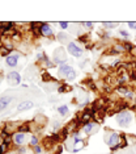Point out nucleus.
Masks as SVG:
<instances>
[{"mask_svg": "<svg viewBox=\"0 0 136 154\" xmlns=\"http://www.w3.org/2000/svg\"><path fill=\"white\" fill-rule=\"evenodd\" d=\"M132 120V115L130 112H119L116 115V121L121 126H127Z\"/></svg>", "mask_w": 136, "mask_h": 154, "instance_id": "1", "label": "nucleus"}, {"mask_svg": "<svg viewBox=\"0 0 136 154\" xmlns=\"http://www.w3.org/2000/svg\"><path fill=\"white\" fill-rule=\"evenodd\" d=\"M59 72L64 76L66 79H68V81H73V79L76 78V72H75V70H73L71 66H68V65L62 66V67L59 69Z\"/></svg>", "mask_w": 136, "mask_h": 154, "instance_id": "2", "label": "nucleus"}, {"mask_svg": "<svg viewBox=\"0 0 136 154\" xmlns=\"http://www.w3.org/2000/svg\"><path fill=\"white\" fill-rule=\"evenodd\" d=\"M54 59H55V62H56L58 65L64 66V65H66V62H67V58H66V51H64L62 48L56 49V50H55V54H54Z\"/></svg>", "mask_w": 136, "mask_h": 154, "instance_id": "3", "label": "nucleus"}, {"mask_svg": "<svg viewBox=\"0 0 136 154\" xmlns=\"http://www.w3.org/2000/svg\"><path fill=\"white\" fill-rule=\"evenodd\" d=\"M7 82H8L9 86H18L20 82H21V76H20V74L16 72V71H11L7 75Z\"/></svg>", "mask_w": 136, "mask_h": 154, "instance_id": "4", "label": "nucleus"}, {"mask_svg": "<svg viewBox=\"0 0 136 154\" xmlns=\"http://www.w3.org/2000/svg\"><path fill=\"white\" fill-rule=\"evenodd\" d=\"M67 50H68V53L71 54V55H73V57H81L83 55V50L77 46L75 42H69L68 44V46H67Z\"/></svg>", "mask_w": 136, "mask_h": 154, "instance_id": "5", "label": "nucleus"}, {"mask_svg": "<svg viewBox=\"0 0 136 154\" xmlns=\"http://www.w3.org/2000/svg\"><path fill=\"white\" fill-rule=\"evenodd\" d=\"M12 100H13V96H8V95H5V96H2V98H0V112H2V111H4V109L8 107V104H9Z\"/></svg>", "mask_w": 136, "mask_h": 154, "instance_id": "6", "label": "nucleus"}, {"mask_svg": "<svg viewBox=\"0 0 136 154\" xmlns=\"http://www.w3.org/2000/svg\"><path fill=\"white\" fill-rule=\"evenodd\" d=\"M33 107H34V103L30 102V100H26V102H22V103H20V104L17 105V111L18 112H22V111H28V109H30Z\"/></svg>", "mask_w": 136, "mask_h": 154, "instance_id": "7", "label": "nucleus"}, {"mask_svg": "<svg viewBox=\"0 0 136 154\" xmlns=\"http://www.w3.org/2000/svg\"><path fill=\"white\" fill-rule=\"evenodd\" d=\"M17 61H18V55L14 54V55H8L5 58V65L8 67H16L17 65Z\"/></svg>", "mask_w": 136, "mask_h": 154, "instance_id": "8", "label": "nucleus"}, {"mask_svg": "<svg viewBox=\"0 0 136 154\" xmlns=\"http://www.w3.org/2000/svg\"><path fill=\"white\" fill-rule=\"evenodd\" d=\"M119 141H121L119 134H118V133H113V134H111V137H110V140L107 141V144H109V146H113V148H115L116 145L119 144Z\"/></svg>", "mask_w": 136, "mask_h": 154, "instance_id": "9", "label": "nucleus"}, {"mask_svg": "<svg viewBox=\"0 0 136 154\" xmlns=\"http://www.w3.org/2000/svg\"><path fill=\"white\" fill-rule=\"evenodd\" d=\"M39 32H41V34L45 36V37H50V36L52 34V30H51L50 25H47V24H42L41 28H39Z\"/></svg>", "mask_w": 136, "mask_h": 154, "instance_id": "10", "label": "nucleus"}, {"mask_svg": "<svg viewBox=\"0 0 136 154\" xmlns=\"http://www.w3.org/2000/svg\"><path fill=\"white\" fill-rule=\"evenodd\" d=\"M13 141L17 144V145H21L24 141H25V134L24 133H16V134H13Z\"/></svg>", "mask_w": 136, "mask_h": 154, "instance_id": "11", "label": "nucleus"}, {"mask_svg": "<svg viewBox=\"0 0 136 154\" xmlns=\"http://www.w3.org/2000/svg\"><path fill=\"white\" fill-rule=\"evenodd\" d=\"M93 128H94V123H86V124L84 125L85 133H90V132L93 130Z\"/></svg>", "mask_w": 136, "mask_h": 154, "instance_id": "12", "label": "nucleus"}, {"mask_svg": "<svg viewBox=\"0 0 136 154\" xmlns=\"http://www.w3.org/2000/svg\"><path fill=\"white\" fill-rule=\"evenodd\" d=\"M58 112H59L60 115H67V112H68V105H60V107H58Z\"/></svg>", "mask_w": 136, "mask_h": 154, "instance_id": "13", "label": "nucleus"}, {"mask_svg": "<svg viewBox=\"0 0 136 154\" xmlns=\"http://www.w3.org/2000/svg\"><path fill=\"white\" fill-rule=\"evenodd\" d=\"M18 130H20V133L28 132V130H29V125H28V124H24V125H21V126H18Z\"/></svg>", "mask_w": 136, "mask_h": 154, "instance_id": "14", "label": "nucleus"}, {"mask_svg": "<svg viewBox=\"0 0 136 154\" xmlns=\"http://www.w3.org/2000/svg\"><path fill=\"white\" fill-rule=\"evenodd\" d=\"M58 40H60V42H66L64 40H68V36H64L63 33H59L58 34Z\"/></svg>", "mask_w": 136, "mask_h": 154, "instance_id": "15", "label": "nucleus"}, {"mask_svg": "<svg viewBox=\"0 0 136 154\" xmlns=\"http://www.w3.org/2000/svg\"><path fill=\"white\" fill-rule=\"evenodd\" d=\"M103 25H105L106 28H114V26L118 25V23H103Z\"/></svg>", "mask_w": 136, "mask_h": 154, "instance_id": "16", "label": "nucleus"}, {"mask_svg": "<svg viewBox=\"0 0 136 154\" xmlns=\"http://www.w3.org/2000/svg\"><path fill=\"white\" fill-rule=\"evenodd\" d=\"M0 54H2V55H7V57H8V54H9V49H7V48L2 49V50H0Z\"/></svg>", "mask_w": 136, "mask_h": 154, "instance_id": "17", "label": "nucleus"}, {"mask_svg": "<svg viewBox=\"0 0 136 154\" xmlns=\"http://www.w3.org/2000/svg\"><path fill=\"white\" fill-rule=\"evenodd\" d=\"M37 142H38V141H37V137H35V136H31V140H30V144H31L33 146H37Z\"/></svg>", "mask_w": 136, "mask_h": 154, "instance_id": "18", "label": "nucleus"}, {"mask_svg": "<svg viewBox=\"0 0 136 154\" xmlns=\"http://www.w3.org/2000/svg\"><path fill=\"white\" fill-rule=\"evenodd\" d=\"M128 26H130L131 29L136 30V21H130V23H128Z\"/></svg>", "mask_w": 136, "mask_h": 154, "instance_id": "19", "label": "nucleus"}, {"mask_svg": "<svg viewBox=\"0 0 136 154\" xmlns=\"http://www.w3.org/2000/svg\"><path fill=\"white\" fill-rule=\"evenodd\" d=\"M51 140H52V141H59V134H52Z\"/></svg>", "mask_w": 136, "mask_h": 154, "instance_id": "20", "label": "nucleus"}, {"mask_svg": "<svg viewBox=\"0 0 136 154\" xmlns=\"http://www.w3.org/2000/svg\"><path fill=\"white\" fill-rule=\"evenodd\" d=\"M118 92H122V93H127L128 91H127V90H126L124 87H119V88H118Z\"/></svg>", "mask_w": 136, "mask_h": 154, "instance_id": "21", "label": "nucleus"}, {"mask_svg": "<svg viewBox=\"0 0 136 154\" xmlns=\"http://www.w3.org/2000/svg\"><path fill=\"white\" fill-rule=\"evenodd\" d=\"M66 90H68V87H67V86H62V87H60L59 90H58V91H59V92L62 93V92H64Z\"/></svg>", "mask_w": 136, "mask_h": 154, "instance_id": "22", "label": "nucleus"}, {"mask_svg": "<svg viewBox=\"0 0 136 154\" xmlns=\"http://www.w3.org/2000/svg\"><path fill=\"white\" fill-rule=\"evenodd\" d=\"M59 25H60L63 29H67V28H68V23H59Z\"/></svg>", "mask_w": 136, "mask_h": 154, "instance_id": "23", "label": "nucleus"}, {"mask_svg": "<svg viewBox=\"0 0 136 154\" xmlns=\"http://www.w3.org/2000/svg\"><path fill=\"white\" fill-rule=\"evenodd\" d=\"M83 25L86 26V28H92L93 26V23H83Z\"/></svg>", "mask_w": 136, "mask_h": 154, "instance_id": "24", "label": "nucleus"}, {"mask_svg": "<svg viewBox=\"0 0 136 154\" xmlns=\"http://www.w3.org/2000/svg\"><path fill=\"white\" fill-rule=\"evenodd\" d=\"M34 150H35V153H41V148L39 146H34Z\"/></svg>", "mask_w": 136, "mask_h": 154, "instance_id": "25", "label": "nucleus"}, {"mask_svg": "<svg viewBox=\"0 0 136 154\" xmlns=\"http://www.w3.org/2000/svg\"><path fill=\"white\" fill-rule=\"evenodd\" d=\"M121 34H122V36H124V37H128V33H127V32H124V30H121Z\"/></svg>", "mask_w": 136, "mask_h": 154, "instance_id": "26", "label": "nucleus"}, {"mask_svg": "<svg viewBox=\"0 0 136 154\" xmlns=\"http://www.w3.org/2000/svg\"><path fill=\"white\" fill-rule=\"evenodd\" d=\"M132 79H136V71H132V75H131Z\"/></svg>", "mask_w": 136, "mask_h": 154, "instance_id": "27", "label": "nucleus"}, {"mask_svg": "<svg viewBox=\"0 0 136 154\" xmlns=\"http://www.w3.org/2000/svg\"><path fill=\"white\" fill-rule=\"evenodd\" d=\"M0 154H3V149H2V146H0Z\"/></svg>", "mask_w": 136, "mask_h": 154, "instance_id": "28", "label": "nucleus"}, {"mask_svg": "<svg viewBox=\"0 0 136 154\" xmlns=\"http://www.w3.org/2000/svg\"><path fill=\"white\" fill-rule=\"evenodd\" d=\"M2 76H3V74H2V72H0V81H2Z\"/></svg>", "mask_w": 136, "mask_h": 154, "instance_id": "29", "label": "nucleus"}]
</instances>
